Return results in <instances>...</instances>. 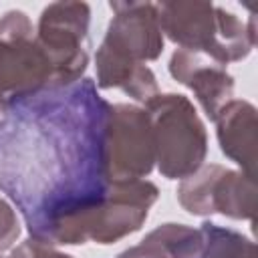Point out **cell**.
<instances>
[{
	"mask_svg": "<svg viewBox=\"0 0 258 258\" xmlns=\"http://www.w3.org/2000/svg\"><path fill=\"white\" fill-rule=\"evenodd\" d=\"M169 71L173 79L196 93L198 101L212 119L232 97L234 81L226 73L224 64L212 60L202 52L185 48L175 50L169 60Z\"/></svg>",
	"mask_w": 258,
	"mask_h": 258,
	"instance_id": "cell-10",
	"label": "cell"
},
{
	"mask_svg": "<svg viewBox=\"0 0 258 258\" xmlns=\"http://www.w3.org/2000/svg\"><path fill=\"white\" fill-rule=\"evenodd\" d=\"M145 113L159 171L169 179L196 173L206 157L208 139L194 105L183 95H155L147 101Z\"/></svg>",
	"mask_w": 258,
	"mask_h": 258,
	"instance_id": "cell-4",
	"label": "cell"
},
{
	"mask_svg": "<svg viewBox=\"0 0 258 258\" xmlns=\"http://www.w3.org/2000/svg\"><path fill=\"white\" fill-rule=\"evenodd\" d=\"M14 258H71L67 254H60L56 250H52L48 244L38 242V240H28L24 244H20L14 252Z\"/></svg>",
	"mask_w": 258,
	"mask_h": 258,
	"instance_id": "cell-15",
	"label": "cell"
},
{
	"mask_svg": "<svg viewBox=\"0 0 258 258\" xmlns=\"http://www.w3.org/2000/svg\"><path fill=\"white\" fill-rule=\"evenodd\" d=\"M222 151L234 159L246 175H254L256 161V109L246 101L226 103L214 117Z\"/></svg>",
	"mask_w": 258,
	"mask_h": 258,
	"instance_id": "cell-11",
	"label": "cell"
},
{
	"mask_svg": "<svg viewBox=\"0 0 258 258\" xmlns=\"http://www.w3.org/2000/svg\"><path fill=\"white\" fill-rule=\"evenodd\" d=\"M177 198L187 212L198 216L220 212L238 220H254L256 212L254 179L220 165H208L185 177L177 189Z\"/></svg>",
	"mask_w": 258,
	"mask_h": 258,
	"instance_id": "cell-8",
	"label": "cell"
},
{
	"mask_svg": "<svg viewBox=\"0 0 258 258\" xmlns=\"http://www.w3.org/2000/svg\"><path fill=\"white\" fill-rule=\"evenodd\" d=\"M155 10L159 28L173 42L185 50L202 52L220 64L248 56L254 46L252 28L246 30L234 14L212 4L171 2L159 4Z\"/></svg>",
	"mask_w": 258,
	"mask_h": 258,
	"instance_id": "cell-3",
	"label": "cell"
},
{
	"mask_svg": "<svg viewBox=\"0 0 258 258\" xmlns=\"http://www.w3.org/2000/svg\"><path fill=\"white\" fill-rule=\"evenodd\" d=\"M115 18L97 52V83L103 89L119 87L137 101L157 95L153 73L143 60H153L163 48L157 10L153 4H111Z\"/></svg>",
	"mask_w": 258,
	"mask_h": 258,
	"instance_id": "cell-2",
	"label": "cell"
},
{
	"mask_svg": "<svg viewBox=\"0 0 258 258\" xmlns=\"http://www.w3.org/2000/svg\"><path fill=\"white\" fill-rule=\"evenodd\" d=\"M2 107H4V103H2V101H0V109H2Z\"/></svg>",
	"mask_w": 258,
	"mask_h": 258,
	"instance_id": "cell-17",
	"label": "cell"
},
{
	"mask_svg": "<svg viewBox=\"0 0 258 258\" xmlns=\"http://www.w3.org/2000/svg\"><path fill=\"white\" fill-rule=\"evenodd\" d=\"M155 161L149 117L133 105H111L107 125L109 181H129L147 175Z\"/></svg>",
	"mask_w": 258,
	"mask_h": 258,
	"instance_id": "cell-9",
	"label": "cell"
},
{
	"mask_svg": "<svg viewBox=\"0 0 258 258\" xmlns=\"http://www.w3.org/2000/svg\"><path fill=\"white\" fill-rule=\"evenodd\" d=\"M18 234H20V228L12 208L4 200H0V254L14 244Z\"/></svg>",
	"mask_w": 258,
	"mask_h": 258,
	"instance_id": "cell-14",
	"label": "cell"
},
{
	"mask_svg": "<svg viewBox=\"0 0 258 258\" xmlns=\"http://www.w3.org/2000/svg\"><path fill=\"white\" fill-rule=\"evenodd\" d=\"M54 87L52 67L42 52L26 14L8 12L0 20V101Z\"/></svg>",
	"mask_w": 258,
	"mask_h": 258,
	"instance_id": "cell-6",
	"label": "cell"
},
{
	"mask_svg": "<svg viewBox=\"0 0 258 258\" xmlns=\"http://www.w3.org/2000/svg\"><path fill=\"white\" fill-rule=\"evenodd\" d=\"M0 258H14V256H12V254H10V256H0Z\"/></svg>",
	"mask_w": 258,
	"mask_h": 258,
	"instance_id": "cell-16",
	"label": "cell"
},
{
	"mask_svg": "<svg viewBox=\"0 0 258 258\" xmlns=\"http://www.w3.org/2000/svg\"><path fill=\"white\" fill-rule=\"evenodd\" d=\"M111 105L91 79L12 99L0 119V189L34 240L52 244L60 228L91 212L109 189Z\"/></svg>",
	"mask_w": 258,
	"mask_h": 258,
	"instance_id": "cell-1",
	"label": "cell"
},
{
	"mask_svg": "<svg viewBox=\"0 0 258 258\" xmlns=\"http://www.w3.org/2000/svg\"><path fill=\"white\" fill-rule=\"evenodd\" d=\"M202 254L206 258H256L254 244L242 234L220 228L216 224H202Z\"/></svg>",
	"mask_w": 258,
	"mask_h": 258,
	"instance_id": "cell-13",
	"label": "cell"
},
{
	"mask_svg": "<svg viewBox=\"0 0 258 258\" xmlns=\"http://www.w3.org/2000/svg\"><path fill=\"white\" fill-rule=\"evenodd\" d=\"M200 254V230L181 224H163L147 234L139 246L127 248L117 258H196Z\"/></svg>",
	"mask_w": 258,
	"mask_h": 258,
	"instance_id": "cell-12",
	"label": "cell"
},
{
	"mask_svg": "<svg viewBox=\"0 0 258 258\" xmlns=\"http://www.w3.org/2000/svg\"><path fill=\"white\" fill-rule=\"evenodd\" d=\"M155 200L157 187L149 181H111L101 204L60 228L52 244H83L87 240L99 244L115 242L139 230Z\"/></svg>",
	"mask_w": 258,
	"mask_h": 258,
	"instance_id": "cell-5",
	"label": "cell"
},
{
	"mask_svg": "<svg viewBox=\"0 0 258 258\" xmlns=\"http://www.w3.org/2000/svg\"><path fill=\"white\" fill-rule=\"evenodd\" d=\"M87 4L60 2L42 12L36 40L52 67L54 85H69L81 79L87 67Z\"/></svg>",
	"mask_w": 258,
	"mask_h": 258,
	"instance_id": "cell-7",
	"label": "cell"
}]
</instances>
